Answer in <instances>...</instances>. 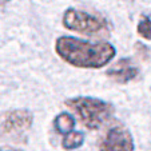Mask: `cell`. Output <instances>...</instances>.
<instances>
[{"label": "cell", "instance_id": "cell-2", "mask_svg": "<svg viewBox=\"0 0 151 151\" xmlns=\"http://www.w3.org/2000/svg\"><path fill=\"white\" fill-rule=\"evenodd\" d=\"M64 104L78 115L83 126L88 130H99L114 116L115 109L111 103L91 96L70 98Z\"/></svg>", "mask_w": 151, "mask_h": 151}, {"label": "cell", "instance_id": "cell-10", "mask_svg": "<svg viewBox=\"0 0 151 151\" xmlns=\"http://www.w3.org/2000/svg\"><path fill=\"white\" fill-rule=\"evenodd\" d=\"M9 0H0V3H8Z\"/></svg>", "mask_w": 151, "mask_h": 151}, {"label": "cell", "instance_id": "cell-4", "mask_svg": "<svg viewBox=\"0 0 151 151\" xmlns=\"http://www.w3.org/2000/svg\"><path fill=\"white\" fill-rule=\"evenodd\" d=\"M99 151H134V138L123 126H114L100 139Z\"/></svg>", "mask_w": 151, "mask_h": 151}, {"label": "cell", "instance_id": "cell-9", "mask_svg": "<svg viewBox=\"0 0 151 151\" xmlns=\"http://www.w3.org/2000/svg\"><path fill=\"white\" fill-rule=\"evenodd\" d=\"M137 31L143 39L151 40V16L143 15L137 26Z\"/></svg>", "mask_w": 151, "mask_h": 151}, {"label": "cell", "instance_id": "cell-11", "mask_svg": "<svg viewBox=\"0 0 151 151\" xmlns=\"http://www.w3.org/2000/svg\"><path fill=\"white\" fill-rule=\"evenodd\" d=\"M0 151H3V150H0ZM6 151H20V150H6Z\"/></svg>", "mask_w": 151, "mask_h": 151}, {"label": "cell", "instance_id": "cell-6", "mask_svg": "<svg viewBox=\"0 0 151 151\" xmlns=\"http://www.w3.org/2000/svg\"><path fill=\"white\" fill-rule=\"evenodd\" d=\"M106 74L116 83L123 84V83H128L130 80L135 79L139 75V68L131 62V59L123 58V59L118 60L112 67H110Z\"/></svg>", "mask_w": 151, "mask_h": 151}, {"label": "cell", "instance_id": "cell-1", "mask_svg": "<svg viewBox=\"0 0 151 151\" xmlns=\"http://www.w3.org/2000/svg\"><path fill=\"white\" fill-rule=\"evenodd\" d=\"M55 51L60 59L78 68H102L107 66L116 50L107 42H87L74 36H60L55 42Z\"/></svg>", "mask_w": 151, "mask_h": 151}, {"label": "cell", "instance_id": "cell-7", "mask_svg": "<svg viewBox=\"0 0 151 151\" xmlns=\"http://www.w3.org/2000/svg\"><path fill=\"white\" fill-rule=\"evenodd\" d=\"M76 120L70 112H60L59 115H56L54 119V128L58 134L66 137L70 132L74 131Z\"/></svg>", "mask_w": 151, "mask_h": 151}, {"label": "cell", "instance_id": "cell-3", "mask_svg": "<svg viewBox=\"0 0 151 151\" xmlns=\"http://www.w3.org/2000/svg\"><path fill=\"white\" fill-rule=\"evenodd\" d=\"M62 22L67 29L84 35H98L110 29V23L104 17L76 8L66 9L63 14Z\"/></svg>", "mask_w": 151, "mask_h": 151}, {"label": "cell", "instance_id": "cell-8", "mask_svg": "<svg viewBox=\"0 0 151 151\" xmlns=\"http://www.w3.org/2000/svg\"><path fill=\"white\" fill-rule=\"evenodd\" d=\"M83 143H84V134L80 131H72L63 138L62 147H63V150L72 151V150H76V148L82 147Z\"/></svg>", "mask_w": 151, "mask_h": 151}, {"label": "cell", "instance_id": "cell-5", "mask_svg": "<svg viewBox=\"0 0 151 151\" xmlns=\"http://www.w3.org/2000/svg\"><path fill=\"white\" fill-rule=\"evenodd\" d=\"M34 114L29 110H12L4 116V120L0 123V135H11L24 132L32 127Z\"/></svg>", "mask_w": 151, "mask_h": 151}]
</instances>
